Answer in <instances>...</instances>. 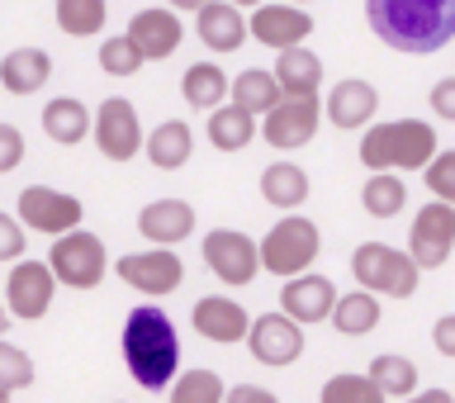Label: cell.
<instances>
[{
    "instance_id": "1",
    "label": "cell",
    "mask_w": 455,
    "mask_h": 403,
    "mask_svg": "<svg viewBox=\"0 0 455 403\" xmlns=\"http://www.w3.org/2000/svg\"><path fill=\"white\" fill-rule=\"evenodd\" d=\"M365 24L394 52H441L455 38V0H365Z\"/></svg>"
},
{
    "instance_id": "2",
    "label": "cell",
    "mask_w": 455,
    "mask_h": 403,
    "mask_svg": "<svg viewBox=\"0 0 455 403\" xmlns=\"http://www.w3.org/2000/svg\"><path fill=\"white\" fill-rule=\"evenodd\" d=\"M124 366L133 384L152 394L180 375V337H176V323L166 318V309L138 304L124 318Z\"/></svg>"
},
{
    "instance_id": "3",
    "label": "cell",
    "mask_w": 455,
    "mask_h": 403,
    "mask_svg": "<svg viewBox=\"0 0 455 403\" xmlns=\"http://www.w3.org/2000/svg\"><path fill=\"white\" fill-rule=\"evenodd\" d=\"M441 152L436 128L422 119H389V124H370L361 133V162L365 171H422Z\"/></svg>"
},
{
    "instance_id": "4",
    "label": "cell",
    "mask_w": 455,
    "mask_h": 403,
    "mask_svg": "<svg viewBox=\"0 0 455 403\" xmlns=\"http://www.w3.org/2000/svg\"><path fill=\"white\" fill-rule=\"evenodd\" d=\"M351 276H355V285H361V290H370V294L408 299V294H418L422 266L412 262L408 252L389 247V242H361V247L351 252Z\"/></svg>"
},
{
    "instance_id": "5",
    "label": "cell",
    "mask_w": 455,
    "mask_h": 403,
    "mask_svg": "<svg viewBox=\"0 0 455 403\" xmlns=\"http://www.w3.org/2000/svg\"><path fill=\"white\" fill-rule=\"evenodd\" d=\"M256 247H261V266L270 270V276L290 280V276H304V270L318 262L323 233H318L313 219H304V214H284Z\"/></svg>"
},
{
    "instance_id": "6",
    "label": "cell",
    "mask_w": 455,
    "mask_h": 403,
    "mask_svg": "<svg viewBox=\"0 0 455 403\" xmlns=\"http://www.w3.org/2000/svg\"><path fill=\"white\" fill-rule=\"evenodd\" d=\"M48 266H52L57 285H67V290H95V285L105 280V270H109V256H105V242H100L95 233L71 228V233L52 238Z\"/></svg>"
},
{
    "instance_id": "7",
    "label": "cell",
    "mask_w": 455,
    "mask_h": 403,
    "mask_svg": "<svg viewBox=\"0 0 455 403\" xmlns=\"http://www.w3.org/2000/svg\"><path fill=\"white\" fill-rule=\"evenodd\" d=\"M261 138L270 142L275 152H299L304 142L318 138V124H323V100L318 95H280L275 105L261 114Z\"/></svg>"
},
{
    "instance_id": "8",
    "label": "cell",
    "mask_w": 455,
    "mask_h": 403,
    "mask_svg": "<svg viewBox=\"0 0 455 403\" xmlns=\"http://www.w3.org/2000/svg\"><path fill=\"white\" fill-rule=\"evenodd\" d=\"M114 276H119L128 290L148 294V299H162V294H176L180 280H185V266L171 247H148V252H128L114 262Z\"/></svg>"
},
{
    "instance_id": "9",
    "label": "cell",
    "mask_w": 455,
    "mask_h": 403,
    "mask_svg": "<svg viewBox=\"0 0 455 403\" xmlns=\"http://www.w3.org/2000/svg\"><path fill=\"white\" fill-rule=\"evenodd\" d=\"M204 266L219 276L228 290H242V285L256 280V270H261V247L237 233V228H213L204 238Z\"/></svg>"
},
{
    "instance_id": "10",
    "label": "cell",
    "mask_w": 455,
    "mask_h": 403,
    "mask_svg": "<svg viewBox=\"0 0 455 403\" xmlns=\"http://www.w3.org/2000/svg\"><path fill=\"white\" fill-rule=\"evenodd\" d=\"M451 252H455V205L432 199V205L418 209V219L408 228V256L422 270H432V266H446Z\"/></svg>"
},
{
    "instance_id": "11",
    "label": "cell",
    "mask_w": 455,
    "mask_h": 403,
    "mask_svg": "<svg viewBox=\"0 0 455 403\" xmlns=\"http://www.w3.org/2000/svg\"><path fill=\"white\" fill-rule=\"evenodd\" d=\"M247 351L256 366L266 370H284L304 356V327H299L290 313H261L247 327Z\"/></svg>"
},
{
    "instance_id": "12",
    "label": "cell",
    "mask_w": 455,
    "mask_h": 403,
    "mask_svg": "<svg viewBox=\"0 0 455 403\" xmlns=\"http://www.w3.org/2000/svg\"><path fill=\"white\" fill-rule=\"evenodd\" d=\"M85 219V205L67 190H52V185H28L20 190V223L24 228H38L43 238H62L71 228H81Z\"/></svg>"
},
{
    "instance_id": "13",
    "label": "cell",
    "mask_w": 455,
    "mask_h": 403,
    "mask_svg": "<svg viewBox=\"0 0 455 403\" xmlns=\"http://www.w3.org/2000/svg\"><path fill=\"white\" fill-rule=\"evenodd\" d=\"M91 133H95V148L105 152L109 162H133V157L142 152V124H138V109H133V100H124V95H109L105 105L95 109Z\"/></svg>"
},
{
    "instance_id": "14",
    "label": "cell",
    "mask_w": 455,
    "mask_h": 403,
    "mask_svg": "<svg viewBox=\"0 0 455 403\" xmlns=\"http://www.w3.org/2000/svg\"><path fill=\"white\" fill-rule=\"evenodd\" d=\"M52 294H57V276L48 262H24L10 270L5 280V304H10V318H24V323H38L43 313L52 309Z\"/></svg>"
},
{
    "instance_id": "15",
    "label": "cell",
    "mask_w": 455,
    "mask_h": 403,
    "mask_svg": "<svg viewBox=\"0 0 455 403\" xmlns=\"http://www.w3.org/2000/svg\"><path fill=\"white\" fill-rule=\"evenodd\" d=\"M247 34L256 43H266V48L284 52V48H299V43L313 34V14L304 5H266L261 0V5L247 14Z\"/></svg>"
},
{
    "instance_id": "16",
    "label": "cell",
    "mask_w": 455,
    "mask_h": 403,
    "mask_svg": "<svg viewBox=\"0 0 455 403\" xmlns=\"http://www.w3.org/2000/svg\"><path fill=\"white\" fill-rule=\"evenodd\" d=\"M332 304H337V285L318 276V270H304V276H290L280 290V313H290L299 327H313V323H327L332 318Z\"/></svg>"
},
{
    "instance_id": "17",
    "label": "cell",
    "mask_w": 455,
    "mask_h": 403,
    "mask_svg": "<svg viewBox=\"0 0 455 403\" xmlns=\"http://www.w3.org/2000/svg\"><path fill=\"white\" fill-rule=\"evenodd\" d=\"M124 34L138 43V52L148 57V62H166V57L180 48L185 24H180V14L171 5H152V10H138L133 20H128Z\"/></svg>"
},
{
    "instance_id": "18",
    "label": "cell",
    "mask_w": 455,
    "mask_h": 403,
    "mask_svg": "<svg viewBox=\"0 0 455 403\" xmlns=\"http://www.w3.org/2000/svg\"><path fill=\"white\" fill-rule=\"evenodd\" d=\"M323 114L332 119L341 133H355V128H370V119L379 114V91L361 77H341L323 100Z\"/></svg>"
},
{
    "instance_id": "19",
    "label": "cell",
    "mask_w": 455,
    "mask_h": 403,
    "mask_svg": "<svg viewBox=\"0 0 455 403\" xmlns=\"http://www.w3.org/2000/svg\"><path fill=\"white\" fill-rule=\"evenodd\" d=\"M190 323H195V333L204 337V342H213V347L247 342V327H251L247 309H242L237 299H228V294H204V299L195 304Z\"/></svg>"
},
{
    "instance_id": "20",
    "label": "cell",
    "mask_w": 455,
    "mask_h": 403,
    "mask_svg": "<svg viewBox=\"0 0 455 403\" xmlns=\"http://www.w3.org/2000/svg\"><path fill=\"white\" fill-rule=\"evenodd\" d=\"M195 34L209 52H237L247 43V14H242L233 0H209L204 10L195 14Z\"/></svg>"
},
{
    "instance_id": "21",
    "label": "cell",
    "mask_w": 455,
    "mask_h": 403,
    "mask_svg": "<svg viewBox=\"0 0 455 403\" xmlns=\"http://www.w3.org/2000/svg\"><path fill=\"white\" fill-rule=\"evenodd\" d=\"M138 233L152 242V247H176L195 233V209L185 199H152L148 209L138 214Z\"/></svg>"
},
{
    "instance_id": "22",
    "label": "cell",
    "mask_w": 455,
    "mask_h": 403,
    "mask_svg": "<svg viewBox=\"0 0 455 403\" xmlns=\"http://www.w3.org/2000/svg\"><path fill=\"white\" fill-rule=\"evenodd\" d=\"M142 157L156 166V171H180L185 162L195 157V133L185 119H166L156 124L148 138H142Z\"/></svg>"
},
{
    "instance_id": "23",
    "label": "cell",
    "mask_w": 455,
    "mask_h": 403,
    "mask_svg": "<svg viewBox=\"0 0 455 403\" xmlns=\"http://www.w3.org/2000/svg\"><path fill=\"white\" fill-rule=\"evenodd\" d=\"M48 81H52V57L43 48H14L0 57V85L10 95H34Z\"/></svg>"
},
{
    "instance_id": "24",
    "label": "cell",
    "mask_w": 455,
    "mask_h": 403,
    "mask_svg": "<svg viewBox=\"0 0 455 403\" xmlns=\"http://www.w3.org/2000/svg\"><path fill=\"white\" fill-rule=\"evenodd\" d=\"M91 124H95V114L85 109L76 95H57L43 105V133H48L57 148H76V142L91 133Z\"/></svg>"
},
{
    "instance_id": "25",
    "label": "cell",
    "mask_w": 455,
    "mask_h": 403,
    "mask_svg": "<svg viewBox=\"0 0 455 403\" xmlns=\"http://www.w3.org/2000/svg\"><path fill=\"white\" fill-rule=\"evenodd\" d=\"M275 81H280V95H318V85H323V57L313 52V48H284L275 57Z\"/></svg>"
},
{
    "instance_id": "26",
    "label": "cell",
    "mask_w": 455,
    "mask_h": 403,
    "mask_svg": "<svg viewBox=\"0 0 455 403\" xmlns=\"http://www.w3.org/2000/svg\"><path fill=\"white\" fill-rule=\"evenodd\" d=\"M261 199L275 205V209H284V214H294L308 199V171L299 162H270L261 171Z\"/></svg>"
},
{
    "instance_id": "27",
    "label": "cell",
    "mask_w": 455,
    "mask_h": 403,
    "mask_svg": "<svg viewBox=\"0 0 455 403\" xmlns=\"http://www.w3.org/2000/svg\"><path fill=\"white\" fill-rule=\"evenodd\" d=\"M384 318V304H379V294H370V290H351V294H337V304H332V323L341 337H365V333H375Z\"/></svg>"
},
{
    "instance_id": "28",
    "label": "cell",
    "mask_w": 455,
    "mask_h": 403,
    "mask_svg": "<svg viewBox=\"0 0 455 403\" xmlns=\"http://www.w3.org/2000/svg\"><path fill=\"white\" fill-rule=\"evenodd\" d=\"M361 205L370 219H398L408 205V185L398 171H370V181L361 185Z\"/></svg>"
},
{
    "instance_id": "29",
    "label": "cell",
    "mask_w": 455,
    "mask_h": 403,
    "mask_svg": "<svg viewBox=\"0 0 455 403\" xmlns=\"http://www.w3.org/2000/svg\"><path fill=\"white\" fill-rule=\"evenodd\" d=\"M251 138H256V114L237 109L233 100L219 105V109H209V142L219 152H242Z\"/></svg>"
},
{
    "instance_id": "30",
    "label": "cell",
    "mask_w": 455,
    "mask_h": 403,
    "mask_svg": "<svg viewBox=\"0 0 455 403\" xmlns=\"http://www.w3.org/2000/svg\"><path fill=\"white\" fill-rule=\"evenodd\" d=\"M228 100H233L237 109H247V114H266V109L280 100V81H275V71H261V67L237 71L233 85H228Z\"/></svg>"
},
{
    "instance_id": "31",
    "label": "cell",
    "mask_w": 455,
    "mask_h": 403,
    "mask_svg": "<svg viewBox=\"0 0 455 403\" xmlns=\"http://www.w3.org/2000/svg\"><path fill=\"white\" fill-rule=\"evenodd\" d=\"M57 5V28L67 38H95L105 34L109 20V0H52Z\"/></svg>"
},
{
    "instance_id": "32",
    "label": "cell",
    "mask_w": 455,
    "mask_h": 403,
    "mask_svg": "<svg viewBox=\"0 0 455 403\" xmlns=\"http://www.w3.org/2000/svg\"><path fill=\"white\" fill-rule=\"evenodd\" d=\"M180 95L190 109H219L223 95H228V77L213 62H195V67H185V77H180Z\"/></svg>"
},
{
    "instance_id": "33",
    "label": "cell",
    "mask_w": 455,
    "mask_h": 403,
    "mask_svg": "<svg viewBox=\"0 0 455 403\" xmlns=\"http://www.w3.org/2000/svg\"><path fill=\"white\" fill-rule=\"evenodd\" d=\"M365 375L379 384V394H384V399H408V394H418V366H412L408 356H398V351L375 356Z\"/></svg>"
},
{
    "instance_id": "34",
    "label": "cell",
    "mask_w": 455,
    "mask_h": 403,
    "mask_svg": "<svg viewBox=\"0 0 455 403\" xmlns=\"http://www.w3.org/2000/svg\"><path fill=\"white\" fill-rule=\"evenodd\" d=\"M223 380L213 375V370L204 366H195V370H185V375L171 380V399L166 403H223Z\"/></svg>"
},
{
    "instance_id": "35",
    "label": "cell",
    "mask_w": 455,
    "mask_h": 403,
    "mask_svg": "<svg viewBox=\"0 0 455 403\" xmlns=\"http://www.w3.org/2000/svg\"><path fill=\"white\" fill-rule=\"evenodd\" d=\"M142 62H148V57L138 52V43L128 34L100 38V71H105V77H138Z\"/></svg>"
},
{
    "instance_id": "36",
    "label": "cell",
    "mask_w": 455,
    "mask_h": 403,
    "mask_svg": "<svg viewBox=\"0 0 455 403\" xmlns=\"http://www.w3.org/2000/svg\"><path fill=\"white\" fill-rule=\"evenodd\" d=\"M323 403H384L379 394V384L370 380V375H332L323 384Z\"/></svg>"
},
{
    "instance_id": "37",
    "label": "cell",
    "mask_w": 455,
    "mask_h": 403,
    "mask_svg": "<svg viewBox=\"0 0 455 403\" xmlns=\"http://www.w3.org/2000/svg\"><path fill=\"white\" fill-rule=\"evenodd\" d=\"M422 181H427V190H432V199L455 205V148H441L432 162L422 166Z\"/></svg>"
},
{
    "instance_id": "38",
    "label": "cell",
    "mask_w": 455,
    "mask_h": 403,
    "mask_svg": "<svg viewBox=\"0 0 455 403\" xmlns=\"http://www.w3.org/2000/svg\"><path fill=\"white\" fill-rule=\"evenodd\" d=\"M34 384V361H28V351L10 347L5 337H0V390H28Z\"/></svg>"
},
{
    "instance_id": "39",
    "label": "cell",
    "mask_w": 455,
    "mask_h": 403,
    "mask_svg": "<svg viewBox=\"0 0 455 403\" xmlns=\"http://www.w3.org/2000/svg\"><path fill=\"white\" fill-rule=\"evenodd\" d=\"M24 242H28V228L14 219V214L0 209V262H20V256H24Z\"/></svg>"
},
{
    "instance_id": "40",
    "label": "cell",
    "mask_w": 455,
    "mask_h": 403,
    "mask_svg": "<svg viewBox=\"0 0 455 403\" xmlns=\"http://www.w3.org/2000/svg\"><path fill=\"white\" fill-rule=\"evenodd\" d=\"M24 162V133L14 124H0V176H10Z\"/></svg>"
},
{
    "instance_id": "41",
    "label": "cell",
    "mask_w": 455,
    "mask_h": 403,
    "mask_svg": "<svg viewBox=\"0 0 455 403\" xmlns=\"http://www.w3.org/2000/svg\"><path fill=\"white\" fill-rule=\"evenodd\" d=\"M427 100H432V114H441V119H451V124H455V77L436 81Z\"/></svg>"
},
{
    "instance_id": "42",
    "label": "cell",
    "mask_w": 455,
    "mask_h": 403,
    "mask_svg": "<svg viewBox=\"0 0 455 403\" xmlns=\"http://www.w3.org/2000/svg\"><path fill=\"white\" fill-rule=\"evenodd\" d=\"M223 403H280L270 390H261V384H233V390L223 394Z\"/></svg>"
},
{
    "instance_id": "43",
    "label": "cell",
    "mask_w": 455,
    "mask_h": 403,
    "mask_svg": "<svg viewBox=\"0 0 455 403\" xmlns=\"http://www.w3.org/2000/svg\"><path fill=\"white\" fill-rule=\"evenodd\" d=\"M432 342H436V351H441V356H451V361H455V313H446V318H436V327H432Z\"/></svg>"
},
{
    "instance_id": "44",
    "label": "cell",
    "mask_w": 455,
    "mask_h": 403,
    "mask_svg": "<svg viewBox=\"0 0 455 403\" xmlns=\"http://www.w3.org/2000/svg\"><path fill=\"white\" fill-rule=\"evenodd\" d=\"M403 403H455L446 390H418V394H408Z\"/></svg>"
},
{
    "instance_id": "45",
    "label": "cell",
    "mask_w": 455,
    "mask_h": 403,
    "mask_svg": "<svg viewBox=\"0 0 455 403\" xmlns=\"http://www.w3.org/2000/svg\"><path fill=\"white\" fill-rule=\"evenodd\" d=\"M166 5H171V10H176V14H190V10L199 14V10H204V5H209V0H166Z\"/></svg>"
},
{
    "instance_id": "46",
    "label": "cell",
    "mask_w": 455,
    "mask_h": 403,
    "mask_svg": "<svg viewBox=\"0 0 455 403\" xmlns=\"http://www.w3.org/2000/svg\"><path fill=\"white\" fill-rule=\"evenodd\" d=\"M5 327H10V309H0V337H5Z\"/></svg>"
},
{
    "instance_id": "47",
    "label": "cell",
    "mask_w": 455,
    "mask_h": 403,
    "mask_svg": "<svg viewBox=\"0 0 455 403\" xmlns=\"http://www.w3.org/2000/svg\"><path fill=\"white\" fill-rule=\"evenodd\" d=\"M233 5H237V10H256L261 0H233Z\"/></svg>"
},
{
    "instance_id": "48",
    "label": "cell",
    "mask_w": 455,
    "mask_h": 403,
    "mask_svg": "<svg viewBox=\"0 0 455 403\" xmlns=\"http://www.w3.org/2000/svg\"><path fill=\"white\" fill-rule=\"evenodd\" d=\"M0 403H10V390H0Z\"/></svg>"
},
{
    "instance_id": "49",
    "label": "cell",
    "mask_w": 455,
    "mask_h": 403,
    "mask_svg": "<svg viewBox=\"0 0 455 403\" xmlns=\"http://www.w3.org/2000/svg\"><path fill=\"white\" fill-rule=\"evenodd\" d=\"M290 5H308V0H290Z\"/></svg>"
},
{
    "instance_id": "50",
    "label": "cell",
    "mask_w": 455,
    "mask_h": 403,
    "mask_svg": "<svg viewBox=\"0 0 455 403\" xmlns=\"http://www.w3.org/2000/svg\"><path fill=\"white\" fill-rule=\"evenodd\" d=\"M114 403H119V399H114Z\"/></svg>"
}]
</instances>
